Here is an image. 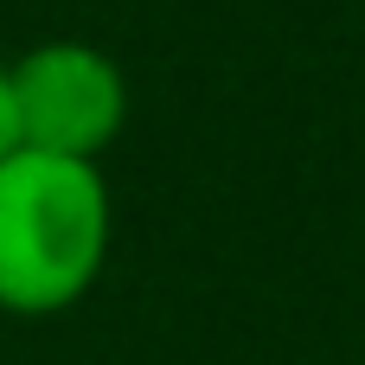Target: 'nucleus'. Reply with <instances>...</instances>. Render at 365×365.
Listing matches in <instances>:
<instances>
[{
	"mask_svg": "<svg viewBox=\"0 0 365 365\" xmlns=\"http://www.w3.org/2000/svg\"><path fill=\"white\" fill-rule=\"evenodd\" d=\"M109 180L103 160L13 148L0 160V314H64L109 263Z\"/></svg>",
	"mask_w": 365,
	"mask_h": 365,
	"instance_id": "obj_1",
	"label": "nucleus"
},
{
	"mask_svg": "<svg viewBox=\"0 0 365 365\" xmlns=\"http://www.w3.org/2000/svg\"><path fill=\"white\" fill-rule=\"evenodd\" d=\"M6 96H13V135L38 154L103 160V148L128 122V77L103 45L83 38H45L6 58Z\"/></svg>",
	"mask_w": 365,
	"mask_h": 365,
	"instance_id": "obj_2",
	"label": "nucleus"
},
{
	"mask_svg": "<svg viewBox=\"0 0 365 365\" xmlns=\"http://www.w3.org/2000/svg\"><path fill=\"white\" fill-rule=\"evenodd\" d=\"M19 148V135H13V96H6V58H0V160Z\"/></svg>",
	"mask_w": 365,
	"mask_h": 365,
	"instance_id": "obj_3",
	"label": "nucleus"
}]
</instances>
